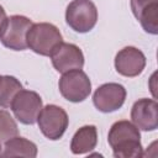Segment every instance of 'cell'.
Returning <instances> with one entry per match:
<instances>
[{"mask_svg":"<svg viewBox=\"0 0 158 158\" xmlns=\"http://www.w3.org/2000/svg\"><path fill=\"white\" fill-rule=\"evenodd\" d=\"M107 142L115 158L143 157L139 130L127 120L117 121L110 127Z\"/></svg>","mask_w":158,"mask_h":158,"instance_id":"obj_1","label":"cell"},{"mask_svg":"<svg viewBox=\"0 0 158 158\" xmlns=\"http://www.w3.org/2000/svg\"><path fill=\"white\" fill-rule=\"evenodd\" d=\"M27 48L40 56L49 57L53 49L63 42L58 27L49 22L32 23L26 35Z\"/></svg>","mask_w":158,"mask_h":158,"instance_id":"obj_2","label":"cell"},{"mask_svg":"<svg viewBox=\"0 0 158 158\" xmlns=\"http://www.w3.org/2000/svg\"><path fill=\"white\" fill-rule=\"evenodd\" d=\"M65 22L75 32L86 33L98 22V9L91 0H73L65 10Z\"/></svg>","mask_w":158,"mask_h":158,"instance_id":"obj_3","label":"cell"},{"mask_svg":"<svg viewBox=\"0 0 158 158\" xmlns=\"http://www.w3.org/2000/svg\"><path fill=\"white\" fill-rule=\"evenodd\" d=\"M58 88L65 100L70 102H81L91 93V81L81 69H72L62 73Z\"/></svg>","mask_w":158,"mask_h":158,"instance_id":"obj_4","label":"cell"},{"mask_svg":"<svg viewBox=\"0 0 158 158\" xmlns=\"http://www.w3.org/2000/svg\"><path fill=\"white\" fill-rule=\"evenodd\" d=\"M31 25L32 21L23 15H12L6 17L0 30V42L12 51L27 49L26 35Z\"/></svg>","mask_w":158,"mask_h":158,"instance_id":"obj_5","label":"cell"},{"mask_svg":"<svg viewBox=\"0 0 158 158\" xmlns=\"http://www.w3.org/2000/svg\"><path fill=\"white\" fill-rule=\"evenodd\" d=\"M37 123L44 137L51 141H57L68 128L69 118L64 109L54 104H48L42 107L37 117Z\"/></svg>","mask_w":158,"mask_h":158,"instance_id":"obj_6","label":"cell"},{"mask_svg":"<svg viewBox=\"0 0 158 158\" xmlns=\"http://www.w3.org/2000/svg\"><path fill=\"white\" fill-rule=\"evenodd\" d=\"M43 107L41 96L33 90H20L14 98L10 109L23 125H33Z\"/></svg>","mask_w":158,"mask_h":158,"instance_id":"obj_7","label":"cell"},{"mask_svg":"<svg viewBox=\"0 0 158 158\" xmlns=\"http://www.w3.org/2000/svg\"><path fill=\"white\" fill-rule=\"evenodd\" d=\"M126 94L127 93L123 85L118 83H105L95 90L93 102L94 106L101 112H114L123 105Z\"/></svg>","mask_w":158,"mask_h":158,"instance_id":"obj_8","label":"cell"},{"mask_svg":"<svg viewBox=\"0 0 158 158\" xmlns=\"http://www.w3.org/2000/svg\"><path fill=\"white\" fill-rule=\"evenodd\" d=\"M49 57L54 69L59 73L72 69H81L84 67V54L81 49L73 43L60 42Z\"/></svg>","mask_w":158,"mask_h":158,"instance_id":"obj_9","label":"cell"},{"mask_svg":"<svg viewBox=\"0 0 158 158\" xmlns=\"http://www.w3.org/2000/svg\"><path fill=\"white\" fill-rule=\"evenodd\" d=\"M146 67V56L133 46H127L120 49L115 57V69L118 74L135 78L139 75Z\"/></svg>","mask_w":158,"mask_h":158,"instance_id":"obj_10","label":"cell"},{"mask_svg":"<svg viewBox=\"0 0 158 158\" xmlns=\"http://www.w3.org/2000/svg\"><path fill=\"white\" fill-rule=\"evenodd\" d=\"M132 123L142 131H154L158 127V104L153 99H139L131 109Z\"/></svg>","mask_w":158,"mask_h":158,"instance_id":"obj_11","label":"cell"},{"mask_svg":"<svg viewBox=\"0 0 158 158\" xmlns=\"http://www.w3.org/2000/svg\"><path fill=\"white\" fill-rule=\"evenodd\" d=\"M98 144V130L94 125L80 127L73 136L70 151L73 154H85L93 151Z\"/></svg>","mask_w":158,"mask_h":158,"instance_id":"obj_12","label":"cell"},{"mask_svg":"<svg viewBox=\"0 0 158 158\" xmlns=\"http://www.w3.org/2000/svg\"><path fill=\"white\" fill-rule=\"evenodd\" d=\"M37 146L32 141L15 136L7 141H5V146L0 153V157H26L35 158L37 157Z\"/></svg>","mask_w":158,"mask_h":158,"instance_id":"obj_13","label":"cell"},{"mask_svg":"<svg viewBox=\"0 0 158 158\" xmlns=\"http://www.w3.org/2000/svg\"><path fill=\"white\" fill-rule=\"evenodd\" d=\"M22 84L20 80L12 75H0V106L7 109L16 94L22 90Z\"/></svg>","mask_w":158,"mask_h":158,"instance_id":"obj_14","label":"cell"},{"mask_svg":"<svg viewBox=\"0 0 158 158\" xmlns=\"http://www.w3.org/2000/svg\"><path fill=\"white\" fill-rule=\"evenodd\" d=\"M142 28L149 35L158 33V2L147 6L137 17Z\"/></svg>","mask_w":158,"mask_h":158,"instance_id":"obj_15","label":"cell"},{"mask_svg":"<svg viewBox=\"0 0 158 158\" xmlns=\"http://www.w3.org/2000/svg\"><path fill=\"white\" fill-rule=\"evenodd\" d=\"M19 135L15 118L6 110H0V141H7Z\"/></svg>","mask_w":158,"mask_h":158,"instance_id":"obj_16","label":"cell"},{"mask_svg":"<svg viewBox=\"0 0 158 158\" xmlns=\"http://www.w3.org/2000/svg\"><path fill=\"white\" fill-rule=\"evenodd\" d=\"M154 2H158V0H131L130 4H131V10H132V14L135 15V17L137 19L138 15L149 5L154 4Z\"/></svg>","mask_w":158,"mask_h":158,"instance_id":"obj_17","label":"cell"},{"mask_svg":"<svg viewBox=\"0 0 158 158\" xmlns=\"http://www.w3.org/2000/svg\"><path fill=\"white\" fill-rule=\"evenodd\" d=\"M5 20H6V12H5L4 7L0 5V30H1V26L5 22Z\"/></svg>","mask_w":158,"mask_h":158,"instance_id":"obj_18","label":"cell"},{"mask_svg":"<svg viewBox=\"0 0 158 158\" xmlns=\"http://www.w3.org/2000/svg\"><path fill=\"white\" fill-rule=\"evenodd\" d=\"M1 149H2V148H1V144H0V153H1Z\"/></svg>","mask_w":158,"mask_h":158,"instance_id":"obj_19","label":"cell"}]
</instances>
